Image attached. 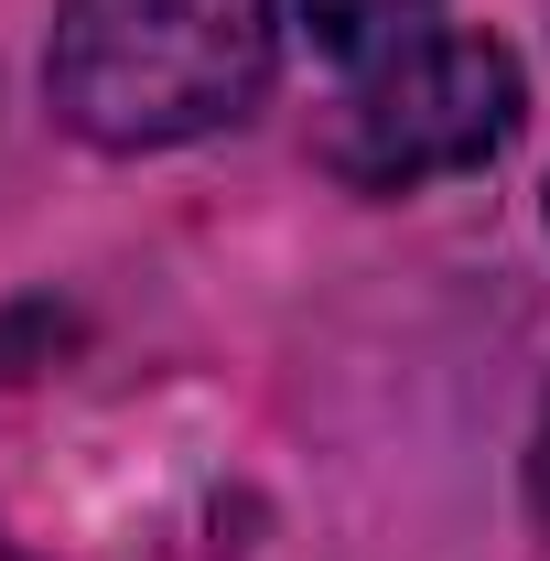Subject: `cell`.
<instances>
[{"label": "cell", "mask_w": 550, "mask_h": 561, "mask_svg": "<svg viewBox=\"0 0 550 561\" xmlns=\"http://www.w3.org/2000/svg\"><path fill=\"white\" fill-rule=\"evenodd\" d=\"M280 66V0H66L44 98L98 151H173L260 108Z\"/></svg>", "instance_id": "6da1fadb"}, {"label": "cell", "mask_w": 550, "mask_h": 561, "mask_svg": "<svg viewBox=\"0 0 550 561\" xmlns=\"http://www.w3.org/2000/svg\"><path fill=\"white\" fill-rule=\"evenodd\" d=\"M518 119H529V87L496 33H411L400 55H378L345 87L324 162L356 195H411L443 173H485L518 140Z\"/></svg>", "instance_id": "7a4b0ae2"}, {"label": "cell", "mask_w": 550, "mask_h": 561, "mask_svg": "<svg viewBox=\"0 0 550 561\" xmlns=\"http://www.w3.org/2000/svg\"><path fill=\"white\" fill-rule=\"evenodd\" d=\"M302 22H313V44L335 55V66H378V55H400L421 22H432V0H302Z\"/></svg>", "instance_id": "3957f363"}, {"label": "cell", "mask_w": 550, "mask_h": 561, "mask_svg": "<svg viewBox=\"0 0 550 561\" xmlns=\"http://www.w3.org/2000/svg\"><path fill=\"white\" fill-rule=\"evenodd\" d=\"M529 496H540V518H550V411H540V443H529Z\"/></svg>", "instance_id": "277c9868"}]
</instances>
